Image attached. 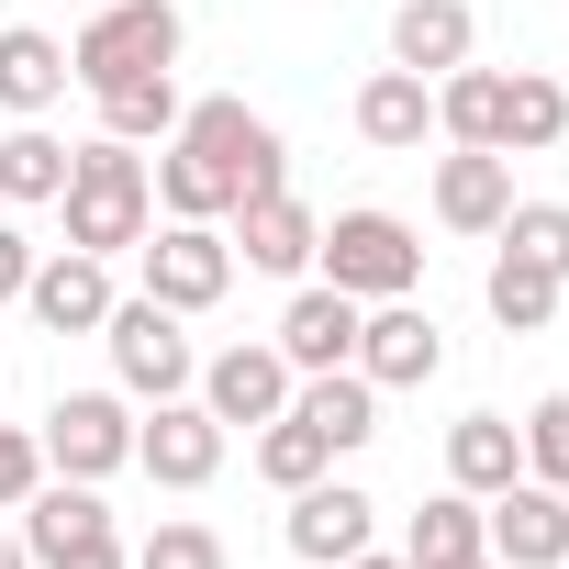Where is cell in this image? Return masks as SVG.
Returning <instances> with one entry per match:
<instances>
[{"label": "cell", "mask_w": 569, "mask_h": 569, "mask_svg": "<svg viewBox=\"0 0 569 569\" xmlns=\"http://www.w3.org/2000/svg\"><path fill=\"white\" fill-rule=\"evenodd\" d=\"M146 179H157V201H168L179 223H223L246 190H279V179H291V157H279V134H268L246 101H190Z\"/></svg>", "instance_id": "cell-1"}, {"label": "cell", "mask_w": 569, "mask_h": 569, "mask_svg": "<svg viewBox=\"0 0 569 569\" xmlns=\"http://www.w3.org/2000/svg\"><path fill=\"white\" fill-rule=\"evenodd\" d=\"M57 212H68V246H79V257H123V246H146V223H157V179H146V157H134L123 134H90V146H68Z\"/></svg>", "instance_id": "cell-2"}, {"label": "cell", "mask_w": 569, "mask_h": 569, "mask_svg": "<svg viewBox=\"0 0 569 569\" xmlns=\"http://www.w3.org/2000/svg\"><path fill=\"white\" fill-rule=\"evenodd\" d=\"M313 268L336 279L347 302H413V279H425V246H413V223H402V212L358 201V212H336V223L313 234Z\"/></svg>", "instance_id": "cell-3"}, {"label": "cell", "mask_w": 569, "mask_h": 569, "mask_svg": "<svg viewBox=\"0 0 569 569\" xmlns=\"http://www.w3.org/2000/svg\"><path fill=\"white\" fill-rule=\"evenodd\" d=\"M146 68H179V0H101L68 34L79 90H112V79H146Z\"/></svg>", "instance_id": "cell-4"}, {"label": "cell", "mask_w": 569, "mask_h": 569, "mask_svg": "<svg viewBox=\"0 0 569 569\" xmlns=\"http://www.w3.org/2000/svg\"><path fill=\"white\" fill-rule=\"evenodd\" d=\"M23 547H34V569H134V547H123L101 480H34V502H23Z\"/></svg>", "instance_id": "cell-5"}, {"label": "cell", "mask_w": 569, "mask_h": 569, "mask_svg": "<svg viewBox=\"0 0 569 569\" xmlns=\"http://www.w3.org/2000/svg\"><path fill=\"white\" fill-rule=\"evenodd\" d=\"M190 313H168V302H112V325H101V347H112V380L134 391V402H179L190 380H201V358H190V336H179Z\"/></svg>", "instance_id": "cell-6"}, {"label": "cell", "mask_w": 569, "mask_h": 569, "mask_svg": "<svg viewBox=\"0 0 569 569\" xmlns=\"http://www.w3.org/2000/svg\"><path fill=\"white\" fill-rule=\"evenodd\" d=\"M134 257H146V302H168V313H212V302L234 291V246H223L212 223H179V212H168V223H146Z\"/></svg>", "instance_id": "cell-7"}, {"label": "cell", "mask_w": 569, "mask_h": 569, "mask_svg": "<svg viewBox=\"0 0 569 569\" xmlns=\"http://www.w3.org/2000/svg\"><path fill=\"white\" fill-rule=\"evenodd\" d=\"M34 447L57 480H112V469H134V413H123V391H57Z\"/></svg>", "instance_id": "cell-8"}, {"label": "cell", "mask_w": 569, "mask_h": 569, "mask_svg": "<svg viewBox=\"0 0 569 569\" xmlns=\"http://www.w3.org/2000/svg\"><path fill=\"white\" fill-rule=\"evenodd\" d=\"M480 547L502 569H569V491L558 480H502L480 502Z\"/></svg>", "instance_id": "cell-9"}, {"label": "cell", "mask_w": 569, "mask_h": 569, "mask_svg": "<svg viewBox=\"0 0 569 569\" xmlns=\"http://www.w3.org/2000/svg\"><path fill=\"white\" fill-rule=\"evenodd\" d=\"M279 536H291V558H302V569H336V558H358V547L380 536V502H369L358 480H336V469H325V480H302V491H291V525H279Z\"/></svg>", "instance_id": "cell-10"}, {"label": "cell", "mask_w": 569, "mask_h": 569, "mask_svg": "<svg viewBox=\"0 0 569 569\" xmlns=\"http://www.w3.org/2000/svg\"><path fill=\"white\" fill-rule=\"evenodd\" d=\"M134 469H146L157 491H201V480L223 469V425H212V402H201V391L157 402V425H134Z\"/></svg>", "instance_id": "cell-11"}, {"label": "cell", "mask_w": 569, "mask_h": 569, "mask_svg": "<svg viewBox=\"0 0 569 569\" xmlns=\"http://www.w3.org/2000/svg\"><path fill=\"white\" fill-rule=\"evenodd\" d=\"M112 257H79V246H57V257H34V279H23V313L46 325V336H101L112 325Z\"/></svg>", "instance_id": "cell-12"}, {"label": "cell", "mask_w": 569, "mask_h": 569, "mask_svg": "<svg viewBox=\"0 0 569 569\" xmlns=\"http://www.w3.org/2000/svg\"><path fill=\"white\" fill-rule=\"evenodd\" d=\"M313 234H325L313 201L279 179V190H246V201H234V234H223V246H234L246 268H268V279H302V268H313Z\"/></svg>", "instance_id": "cell-13"}, {"label": "cell", "mask_w": 569, "mask_h": 569, "mask_svg": "<svg viewBox=\"0 0 569 569\" xmlns=\"http://www.w3.org/2000/svg\"><path fill=\"white\" fill-rule=\"evenodd\" d=\"M358 325H369V302H347L336 279H302L268 347L291 358V380H302V369H358Z\"/></svg>", "instance_id": "cell-14"}, {"label": "cell", "mask_w": 569, "mask_h": 569, "mask_svg": "<svg viewBox=\"0 0 569 569\" xmlns=\"http://www.w3.org/2000/svg\"><path fill=\"white\" fill-rule=\"evenodd\" d=\"M358 369H369L380 391H425V380L447 369L436 313H425V302H369V325H358Z\"/></svg>", "instance_id": "cell-15"}, {"label": "cell", "mask_w": 569, "mask_h": 569, "mask_svg": "<svg viewBox=\"0 0 569 569\" xmlns=\"http://www.w3.org/2000/svg\"><path fill=\"white\" fill-rule=\"evenodd\" d=\"M201 402H212V425L234 436V425H268V413H291V358L279 347H223L201 380H190Z\"/></svg>", "instance_id": "cell-16"}, {"label": "cell", "mask_w": 569, "mask_h": 569, "mask_svg": "<svg viewBox=\"0 0 569 569\" xmlns=\"http://www.w3.org/2000/svg\"><path fill=\"white\" fill-rule=\"evenodd\" d=\"M502 212H513V157H502V146L436 157V223H447V234H502Z\"/></svg>", "instance_id": "cell-17"}, {"label": "cell", "mask_w": 569, "mask_h": 569, "mask_svg": "<svg viewBox=\"0 0 569 569\" xmlns=\"http://www.w3.org/2000/svg\"><path fill=\"white\" fill-rule=\"evenodd\" d=\"M291 413L347 458V447L380 436V380H369V369H302V380H291Z\"/></svg>", "instance_id": "cell-18"}, {"label": "cell", "mask_w": 569, "mask_h": 569, "mask_svg": "<svg viewBox=\"0 0 569 569\" xmlns=\"http://www.w3.org/2000/svg\"><path fill=\"white\" fill-rule=\"evenodd\" d=\"M469 46H480V12H469V0H402V12H391V68H413V79L469 68Z\"/></svg>", "instance_id": "cell-19"}, {"label": "cell", "mask_w": 569, "mask_h": 569, "mask_svg": "<svg viewBox=\"0 0 569 569\" xmlns=\"http://www.w3.org/2000/svg\"><path fill=\"white\" fill-rule=\"evenodd\" d=\"M68 90H79V79H68V46H57V34H34V23H0V112L46 123Z\"/></svg>", "instance_id": "cell-20"}, {"label": "cell", "mask_w": 569, "mask_h": 569, "mask_svg": "<svg viewBox=\"0 0 569 569\" xmlns=\"http://www.w3.org/2000/svg\"><path fill=\"white\" fill-rule=\"evenodd\" d=\"M358 134H369L380 157H413V146L436 134V79H413V68H380V79L358 90Z\"/></svg>", "instance_id": "cell-21"}, {"label": "cell", "mask_w": 569, "mask_h": 569, "mask_svg": "<svg viewBox=\"0 0 569 569\" xmlns=\"http://www.w3.org/2000/svg\"><path fill=\"white\" fill-rule=\"evenodd\" d=\"M447 480L458 491H502V480H525V447H513V413H458L447 425Z\"/></svg>", "instance_id": "cell-22"}, {"label": "cell", "mask_w": 569, "mask_h": 569, "mask_svg": "<svg viewBox=\"0 0 569 569\" xmlns=\"http://www.w3.org/2000/svg\"><path fill=\"white\" fill-rule=\"evenodd\" d=\"M90 101H101V134H123V146H168V134H179V112H190L168 68H146V79H112V90H90Z\"/></svg>", "instance_id": "cell-23"}, {"label": "cell", "mask_w": 569, "mask_h": 569, "mask_svg": "<svg viewBox=\"0 0 569 569\" xmlns=\"http://www.w3.org/2000/svg\"><path fill=\"white\" fill-rule=\"evenodd\" d=\"M558 291H569V279L558 268H536V257H491V279H480V302H491V325L502 336H547V313H558Z\"/></svg>", "instance_id": "cell-24"}, {"label": "cell", "mask_w": 569, "mask_h": 569, "mask_svg": "<svg viewBox=\"0 0 569 569\" xmlns=\"http://www.w3.org/2000/svg\"><path fill=\"white\" fill-rule=\"evenodd\" d=\"M558 134H569V90L547 68H513L502 79V157H547Z\"/></svg>", "instance_id": "cell-25"}, {"label": "cell", "mask_w": 569, "mask_h": 569, "mask_svg": "<svg viewBox=\"0 0 569 569\" xmlns=\"http://www.w3.org/2000/svg\"><path fill=\"white\" fill-rule=\"evenodd\" d=\"M402 558H413V569H458V558H480V491L447 480V491L402 525Z\"/></svg>", "instance_id": "cell-26"}, {"label": "cell", "mask_w": 569, "mask_h": 569, "mask_svg": "<svg viewBox=\"0 0 569 569\" xmlns=\"http://www.w3.org/2000/svg\"><path fill=\"white\" fill-rule=\"evenodd\" d=\"M68 190V146L46 134V123H12V134H0V201H12V212H46Z\"/></svg>", "instance_id": "cell-27"}, {"label": "cell", "mask_w": 569, "mask_h": 569, "mask_svg": "<svg viewBox=\"0 0 569 569\" xmlns=\"http://www.w3.org/2000/svg\"><path fill=\"white\" fill-rule=\"evenodd\" d=\"M436 134L502 146V68H447V79H436Z\"/></svg>", "instance_id": "cell-28"}, {"label": "cell", "mask_w": 569, "mask_h": 569, "mask_svg": "<svg viewBox=\"0 0 569 569\" xmlns=\"http://www.w3.org/2000/svg\"><path fill=\"white\" fill-rule=\"evenodd\" d=\"M325 469H336V447H325L302 413H268V425H257V480H268V491H302V480H325Z\"/></svg>", "instance_id": "cell-29"}, {"label": "cell", "mask_w": 569, "mask_h": 569, "mask_svg": "<svg viewBox=\"0 0 569 569\" xmlns=\"http://www.w3.org/2000/svg\"><path fill=\"white\" fill-rule=\"evenodd\" d=\"M513 447H525V480H558V491H569V391H547V402H525V425H513Z\"/></svg>", "instance_id": "cell-30"}, {"label": "cell", "mask_w": 569, "mask_h": 569, "mask_svg": "<svg viewBox=\"0 0 569 569\" xmlns=\"http://www.w3.org/2000/svg\"><path fill=\"white\" fill-rule=\"evenodd\" d=\"M134 569H234V558H223V536L201 513H157V536L134 547Z\"/></svg>", "instance_id": "cell-31"}, {"label": "cell", "mask_w": 569, "mask_h": 569, "mask_svg": "<svg viewBox=\"0 0 569 569\" xmlns=\"http://www.w3.org/2000/svg\"><path fill=\"white\" fill-rule=\"evenodd\" d=\"M502 246L569 279V201H513V212H502Z\"/></svg>", "instance_id": "cell-32"}, {"label": "cell", "mask_w": 569, "mask_h": 569, "mask_svg": "<svg viewBox=\"0 0 569 569\" xmlns=\"http://www.w3.org/2000/svg\"><path fill=\"white\" fill-rule=\"evenodd\" d=\"M34 480H46V447H34L23 425H0V513H12V502H34Z\"/></svg>", "instance_id": "cell-33"}, {"label": "cell", "mask_w": 569, "mask_h": 569, "mask_svg": "<svg viewBox=\"0 0 569 569\" xmlns=\"http://www.w3.org/2000/svg\"><path fill=\"white\" fill-rule=\"evenodd\" d=\"M23 279H34V234L0 223V302H23Z\"/></svg>", "instance_id": "cell-34"}, {"label": "cell", "mask_w": 569, "mask_h": 569, "mask_svg": "<svg viewBox=\"0 0 569 569\" xmlns=\"http://www.w3.org/2000/svg\"><path fill=\"white\" fill-rule=\"evenodd\" d=\"M336 569H413V558H380V547H358V558H336Z\"/></svg>", "instance_id": "cell-35"}, {"label": "cell", "mask_w": 569, "mask_h": 569, "mask_svg": "<svg viewBox=\"0 0 569 569\" xmlns=\"http://www.w3.org/2000/svg\"><path fill=\"white\" fill-rule=\"evenodd\" d=\"M0 569H34V547H23V536H0Z\"/></svg>", "instance_id": "cell-36"}, {"label": "cell", "mask_w": 569, "mask_h": 569, "mask_svg": "<svg viewBox=\"0 0 569 569\" xmlns=\"http://www.w3.org/2000/svg\"><path fill=\"white\" fill-rule=\"evenodd\" d=\"M458 569H502V558H491V547H480V558H458Z\"/></svg>", "instance_id": "cell-37"}]
</instances>
